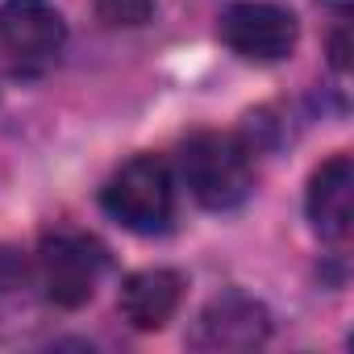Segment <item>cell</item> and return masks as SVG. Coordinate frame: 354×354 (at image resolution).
I'll return each instance as SVG.
<instances>
[{"label": "cell", "mask_w": 354, "mask_h": 354, "mask_svg": "<svg viewBox=\"0 0 354 354\" xmlns=\"http://www.w3.org/2000/svg\"><path fill=\"white\" fill-rule=\"evenodd\" d=\"M180 175L188 192L196 196V205L205 209H238L250 188H254V158H250V146L238 138V133H225V129H205V133H192L180 150Z\"/></svg>", "instance_id": "cell-1"}, {"label": "cell", "mask_w": 354, "mask_h": 354, "mask_svg": "<svg viewBox=\"0 0 354 354\" xmlns=\"http://www.w3.org/2000/svg\"><path fill=\"white\" fill-rule=\"evenodd\" d=\"M100 209L133 234H162L175 221L171 167L158 154H133L100 188Z\"/></svg>", "instance_id": "cell-2"}, {"label": "cell", "mask_w": 354, "mask_h": 354, "mask_svg": "<svg viewBox=\"0 0 354 354\" xmlns=\"http://www.w3.org/2000/svg\"><path fill=\"white\" fill-rule=\"evenodd\" d=\"M104 246L88 234L59 230L46 234L38 246V283L42 296L59 308H80L96 296V283L104 275Z\"/></svg>", "instance_id": "cell-3"}, {"label": "cell", "mask_w": 354, "mask_h": 354, "mask_svg": "<svg viewBox=\"0 0 354 354\" xmlns=\"http://www.w3.org/2000/svg\"><path fill=\"white\" fill-rule=\"evenodd\" d=\"M217 34L234 55L250 63H279L300 42L296 13L275 0H230L217 17Z\"/></svg>", "instance_id": "cell-4"}, {"label": "cell", "mask_w": 354, "mask_h": 354, "mask_svg": "<svg viewBox=\"0 0 354 354\" xmlns=\"http://www.w3.org/2000/svg\"><path fill=\"white\" fill-rule=\"evenodd\" d=\"M267 337H271L267 304L246 292H221L196 313L188 346L192 350H254Z\"/></svg>", "instance_id": "cell-5"}, {"label": "cell", "mask_w": 354, "mask_h": 354, "mask_svg": "<svg viewBox=\"0 0 354 354\" xmlns=\"http://www.w3.org/2000/svg\"><path fill=\"white\" fill-rule=\"evenodd\" d=\"M67 42L55 0H0V55L13 63H50Z\"/></svg>", "instance_id": "cell-6"}, {"label": "cell", "mask_w": 354, "mask_h": 354, "mask_svg": "<svg viewBox=\"0 0 354 354\" xmlns=\"http://www.w3.org/2000/svg\"><path fill=\"white\" fill-rule=\"evenodd\" d=\"M304 213L313 221V230L325 242H346L350 238V221H354V167L350 154H333L325 158L304 192Z\"/></svg>", "instance_id": "cell-7"}, {"label": "cell", "mask_w": 354, "mask_h": 354, "mask_svg": "<svg viewBox=\"0 0 354 354\" xmlns=\"http://www.w3.org/2000/svg\"><path fill=\"white\" fill-rule=\"evenodd\" d=\"M184 300V275L171 271V267H146V271H133L125 283H121V317L150 333V329H162L175 308Z\"/></svg>", "instance_id": "cell-8"}, {"label": "cell", "mask_w": 354, "mask_h": 354, "mask_svg": "<svg viewBox=\"0 0 354 354\" xmlns=\"http://www.w3.org/2000/svg\"><path fill=\"white\" fill-rule=\"evenodd\" d=\"M96 17L113 30H138L154 17V0H92Z\"/></svg>", "instance_id": "cell-9"}, {"label": "cell", "mask_w": 354, "mask_h": 354, "mask_svg": "<svg viewBox=\"0 0 354 354\" xmlns=\"http://www.w3.org/2000/svg\"><path fill=\"white\" fill-rule=\"evenodd\" d=\"M26 279H30V271H26L21 254L9 250V246H0V317H5V308L21 296Z\"/></svg>", "instance_id": "cell-10"}]
</instances>
